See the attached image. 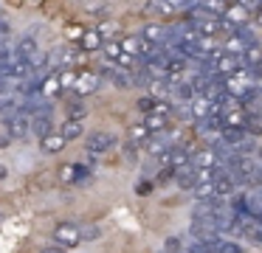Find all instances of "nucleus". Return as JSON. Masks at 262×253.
<instances>
[{
	"label": "nucleus",
	"instance_id": "2f4dec72",
	"mask_svg": "<svg viewBox=\"0 0 262 253\" xmlns=\"http://www.w3.org/2000/svg\"><path fill=\"white\" fill-rule=\"evenodd\" d=\"M85 112H88V110H85V107H82V104H79V101H76V104H74V107H71V116H74V118H71V121H79V118H82V116H85Z\"/></svg>",
	"mask_w": 262,
	"mask_h": 253
},
{
	"label": "nucleus",
	"instance_id": "f704fd0d",
	"mask_svg": "<svg viewBox=\"0 0 262 253\" xmlns=\"http://www.w3.org/2000/svg\"><path fill=\"white\" fill-rule=\"evenodd\" d=\"M9 39V26L6 22H0V42H6Z\"/></svg>",
	"mask_w": 262,
	"mask_h": 253
},
{
	"label": "nucleus",
	"instance_id": "f257e3e1",
	"mask_svg": "<svg viewBox=\"0 0 262 253\" xmlns=\"http://www.w3.org/2000/svg\"><path fill=\"white\" fill-rule=\"evenodd\" d=\"M223 22H226L228 28H245L248 26V20H251V3H234V6H226V11H223V17H220Z\"/></svg>",
	"mask_w": 262,
	"mask_h": 253
},
{
	"label": "nucleus",
	"instance_id": "4c0bfd02",
	"mask_svg": "<svg viewBox=\"0 0 262 253\" xmlns=\"http://www.w3.org/2000/svg\"><path fill=\"white\" fill-rule=\"evenodd\" d=\"M6 174H9V172H6V166H0V180L6 177Z\"/></svg>",
	"mask_w": 262,
	"mask_h": 253
},
{
	"label": "nucleus",
	"instance_id": "4be33fe9",
	"mask_svg": "<svg viewBox=\"0 0 262 253\" xmlns=\"http://www.w3.org/2000/svg\"><path fill=\"white\" fill-rule=\"evenodd\" d=\"M62 135L65 141H76V138H82L85 135V124L82 121H65V127H62Z\"/></svg>",
	"mask_w": 262,
	"mask_h": 253
},
{
	"label": "nucleus",
	"instance_id": "f03ea898",
	"mask_svg": "<svg viewBox=\"0 0 262 253\" xmlns=\"http://www.w3.org/2000/svg\"><path fill=\"white\" fill-rule=\"evenodd\" d=\"M189 157H192V152L189 149H183L181 144L178 146H169V149L161 155V163H164L169 172H178V169H183V166H189Z\"/></svg>",
	"mask_w": 262,
	"mask_h": 253
},
{
	"label": "nucleus",
	"instance_id": "c85d7f7f",
	"mask_svg": "<svg viewBox=\"0 0 262 253\" xmlns=\"http://www.w3.org/2000/svg\"><path fill=\"white\" fill-rule=\"evenodd\" d=\"M175 96H178V99H183V101L194 99V90H192V84H189V82L178 84V87H175Z\"/></svg>",
	"mask_w": 262,
	"mask_h": 253
},
{
	"label": "nucleus",
	"instance_id": "1a4fd4ad",
	"mask_svg": "<svg viewBox=\"0 0 262 253\" xmlns=\"http://www.w3.org/2000/svg\"><path fill=\"white\" fill-rule=\"evenodd\" d=\"M31 132L46 138V135L54 132V124H51V110H40L31 116Z\"/></svg>",
	"mask_w": 262,
	"mask_h": 253
},
{
	"label": "nucleus",
	"instance_id": "a211bd4d",
	"mask_svg": "<svg viewBox=\"0 0 262 253\" xmlns=\"http://www.w3.org/2000/svg\"><path fill=\"white\" fill-rule=\"evenodd\" d=\"M31 56H37V42L31 37H23L17 42V54H14V59H26V62H29Z\"/></svg>",
	"mask_w": 262,
	"mask_h": 253
},
{
	"label": "nucleus",
	"instance_id": "58836bf2",
	"mask_svg": "<svg viewBox=\"0 0 262 253\" xmlns=\"http://www.w3.org/2000/svg\"><path fill=\"white\" fill-rule=\"evenodd\" d=\"M0 110H3V99H0Z\"/></svg>",
	"mask_w": 262,
	"mask_h": 253
},
{
	"label": "nucleus",
	"instance_id": "c756f323",
	"mask_svg": "<svg viewBox=\"0 0 262 253\" xmlns=\"http://www.w3.org/2000/svg\"><path fill=\"white\" fill-rule=\"evenodd\" d=\"M130 138L136 141V144H141V141H149V132H147V127H144V124H138V127H133V129H130Z\"/></svg>",
	"mask_w": 262,
	"mask_h": 253
},
{
	"label": "nucleus",
	"instance_id": "9b49d317",
	"mask_svg": "<svg viewBox=\"0 0 262 253\" xmlns=\"http://www.w3.org/2000/svg\"><path fill=\"white\" fill-rule=\"evenodd\" d=\"M59 177H62V183H79V180L91 177V169L82 166V163H71V166L59 169Z\"/></svg>",
	"mask_w": 262,
	"mask_h": 253
},
{
	"label": "nucleus",
	"instance_id": "dca6fc26",
	"mask_svg": "<svg viewBox=\"0 0 262 253\" xmlns=\"http://www.w3.org/2000/svg\"><path fill=\"white\" fill-rule=\"evenodd\" d=\"M166 28L164 26H158V22H149V26H144V31H141V37L147 39V42H152V45H158V42H166Z\"/></svg>",
	"mask_w": 262,
	"mask_h": 253
},
{
	"label": "nucleus",
	"instance_id": "aec40b11",
	"mask_svg": "<svg viewBox=\"0 0 262 253\" xmlns=\"http://www.w3.org/2000/svg\"><path fill=\"white\" fill-rule=\"evenodd\" d=\"M169 90H172V87H169V82H166V79H155V82L149 84V93H152L149 99H152V101H166Z\"/></svg>",
	"mask_w": 262,
	"mask_h": 253
},
{
	"label": "nucleus",
	"instance_id": "72a5a7b5",
	"mask_svg": "<svg viewBox=\"0 0 262 253\" xmlns=\"http://www.w3.org/2000/svg\"><path fill=\"white\" fill-rule=\"evenodd\" d=\"M93 236H99V228H85L82 231V239H93Z\"/></svg>",
	"mask_w": 262,
	"mask_h": 253
},
{
	"label": "nucleus",
	"instance_id": "c9c22d12",
	"mask_svg": "<svg viewBox=\"0 0 262 253\" xmlns=\"http://www.w3.org/2000/svg\"><path fill=\"white\" fill-rule=\"evenodd\" d=\"M42 253H65V250H62V247H46Z\"/></svg>",
	"mask_w": 262,
	"mask_h": 253
},
{
	"label": "nucleus",
	"instance_id": "4468645a",
	"mask_svg": "<svg viewBox=\"0 0 262 253\" xmlns=\"http://www.w3.org/2000/svg\"><path fill=\"white\" fill-rule=\"evenodd\" d=\"M239 59H243V67H245V71H256V67L262 65V45H259V42L251 45V48L245 51Z\"/></svg>",
	"mask_w": 262,
	"mask_h": 253
},
{
	"label": "nucleus",
	"instance_id": "b1692460",
	"mask_svg": "<svg viewBox=\"0 0 262 253\" xmlns=\"http://www.w3.org/2000/svg\"><path fill=\"white\" fill-rule=\"evenodd\" d=\"M59 90H62V87H59V79H57V76L42 79V90H40V93H42V99H46V96H57Z\"/></svg>",
	"mask_w": 262,
	"mask_h": 253
},
{
	"label": "nucleus",
	"instance_id": "20e7f679",
	"mask_svg": "<svg viewBox=\"0 0 262 253\" xmlns=\"http://www.w3.org/2000/svg\"><path fill=\"white\" fill-rule=\"evenodd\" d=\"M189 166H192L194 172H200V169H220V155H217L211 146H203L200 152H194V155L189 157Z\"/></svg>",
	"mask_w": 262,
	"mask_h": 253
},
{
	"label": "nucleus",
	"instance_id": "cd10ccee",
	"mask_svg": "<svg viewBox=\"0 0 262 253\" xmlns=\"http://www.w3.org/2000/svg\"><path fill=\"white\" fill-rule=\"evenodd\" d=\"M76 76H79V73H74V71H62V73H59V87H74V84H76Z\"/></svg>",
	"mask_w": 262,
	"mask_h": 253
},
{
	"label": "nucleus",
	"instance_id": "6ab92c4d",
	"mask_svg": "<svg viewBox=\"0 0 262 253\" xmlns=\"http://www.w3.org/2000/svg\"><path fill=\"white\" fill-rule=\"evenodd\" d=\"M79 45H82V51H99L104 45V37L99 31H85L79 39Z\"/></svg>",
	"mask_w": 262,
	"mask_h": 253
},
{
	"label": "nucleus",
	"instance_id": "423d86ee",
	"mask_svg": "<svg viewBox=\"0 0 262 253\" xmlns=\"http://www.w3.org/2000/svg\"><path fill=\"white\" fill-rule=\"evenodd\" d=\"M189 112H192V116L198 118V124H200V121H206V118H211V116H220V107H217L214 101L203 99V96H194L192 104H189Z\"/></svg>",
	"mask_w": 262,
	"mask_h": 253
},
{
	"label": "nucleus",
	"instance_id": "473e14b6",
	"mask_svg": "<svg viewBox=\"0 0 262 253\" xmlns=\"http://www.w3.org/2000/svg\"><path fill=\"white\" fill-rule=\"evenodd\" d=\"M152 104H155V101L147 96V99H141V101H138V110H141V112H147V116H149V112H152Z\"/></svg>",
	"mask_w": 262,
	"mask_h": 253
},
{
	"label": "nucleus",
	"instance_id": "393cba45",
	"mask_svg": "<svg viewBox=\"0 0 262 253\" xmlns=\"http://www.w3.org/2000/svg\"><path fill=\"white\" fill-rule=\"evenodd\" d=\"M217 245H220V242H192V245L186 247V253H214Z\"/></svg>",
	"mask_w": 262,
	"mask_h": 253
},
{
	"label": "nucleus",
	"instance_id": "5701e85b",
	"mask_svg": "<svg viewBox=\"0 0 262 253\" xmlns=\"http://www.w3.org/2000/svg\"><path fill=\"white\" fill-rule=\"evenodd\" d=\"M144 127H147L149 135H152V132H166V118H161V116H155V112H149V116L144 118Z\"/></svg>",
	"mask_w": 262,
	"mask_h": 253
},
{
	"label": "nucleus",
	"instance_id": "9d476101",
	"mask_svg": "<svg viewBox=\"0 0 262 253\" xmlns=\"http://www.w3.org/2000/svg\"><path fill=\"white\" fill-rule=\"evenodd\" d=\"M99 82H102V76H99V73H93V71L79 73V76H76V84H74L76 96H91L93 90L99 87Z\"/></svg>",
	"mask_w": 262,
	"mask_h": 253
},
{
	"label": "nucleus",
	"instance_id": "7c9ffc66",
	"mask_svg": "<svg viewBox=\"0 0 262 253\" xmlns=\"http://www.w3.org/2000/svg\"><path fill=\"white\" fill-rule=\"evenodd\" d=\"M214 253H243V247H239L237 242H220Z\"/></svg>",
	"mask_w": 262,
	"mask_h": 253
},
{
	"label": "nucleus",
	"instance_id": "7ed1b4c3",
	"mask_svg": "<svg viewBox=\"0 0 262 253\" xmlns=\"http://www.w3.org/2000/svg\"><path fill=\"white\" fill-rule=\"evenodd\" d=\"M6 127H9V138H26L31 132V116L26 110H17L14 116L6 118Z\"/></svg>",
	"mask_w": 262,
	"mask_h": 253
},
{
	"label": "nucleus",
	"instance_id": "bb28decb",
	"mask_svg": "<svg viewBox=\"0 0 262 253\" xmlns=\"http://www.w3.org/2000/svg\"><path fill=\"white\" fill-rule=\"evenodd\" d=\"M164 253H183V242H181V236H169V239L164 242Z\"/></svg>",
	"mask_w": 262,
	"mask_h": 253
},
{
	"label": "nucleus",
	"instance_id": "f3484780",
	"mask_svg": "<svg viewBox=\"0 0 262 253\" xmlns=\"http://www.w3.org/2000/svg\"><path fill=\"white\" fill-rule=\"evenodd\" d=\"M175 180H178L181 189H194V186H198V172H194L192 166H183L175 172Z\"/></svg>",
	"mask_w": 262,
	"mask_h": 253
},
{
	"label": "nucleus",
	"instance_id": "a878e982",
	"mask_svg": "<svg viewBox=\"0 0 262 253\" xmlns=\"http://www.w3.org/2000/svg\"><path fill=\"white\" fill-rule=\"evenodd\" d=\"M149 11H155V14H172V11H178V6L166 3V0H158V3H149Z\"/></svg>",
	"mask_w": 262,
	"mask_h": 253
},
{
	"label": "nucleus",
	"instance_id": "6e6552de",
	"mask_svg": "<svg viewBox=\"0 0 262 253\" xmlns=\"http://www.w3.org/2000/svg\"><path fill=\"white\" fill-rule=\"evenodd\" d=\"M99 76L110 79L116 87H130V84H133V71H121V67H116V65H104Z\"/></svg>",
	"mask_w": 262,
	"mask_h": 253
},
{
	"label": "nucleus",
	"instance_id": "e433bc0d",
	"mask_svg": "<svg viewBox=\"0 0 262 253\" xmlns=\"http://www.w3.org/2000/svg\"><path fill=\"white\" fill-rule=\"evenodd\" d=\"M9 144V135H0V146H6Z\"/></svg>",
	"mask_w": 262,
	"mask_h": 253
},
{
	"label": "nucleus",
	"instance_id": "39448f33",
	"mask_svg": "<svg viewBox=\"0 0 262 253\" xmlns=\"http://www.w3.org/2000/svg\"><path fill=\"white\" fill-rule=\"evenodd\" d=\"M54 239H57L62 247H76L82 242V231L76 228L74 222H62V225H57V231H54Z\"/></svg>",
	"mask_w": 262,
	"mask_h": 253
},
{
	"label": "nucleus",
	"instance_id": "0eeeda50",
	"mask_svg": "<svg viewBox=\"0 0 262 253\" xmlns=\"http://www.w3.org/2000/svg\"><path fill=\"white\" fill-rule=\"evenodd\" d=\"M116 138L110 132H91L88 135V152L91 155H104L107 149H113Z\"/></svg>",
	"mask_w": 262,
	"mask_h": 253
},
{
	"label": "nucleus",
	"instance_id": "ddd939ff",
	"mask_svg": "<svg viewBox=\"0 0 262 253\" xmlns=\"http://www.w3.org/2000/svg\"><path fill=\"white\" fill-rule=\"evenodd\" d=\"M245 132H248L251 138L262 135V112L256 110V107H245Z\"/></svg>",
	"mask_w": 262,
	"mask_h": 253
},
{
	"label": "nucleus",
	"instance_id": "412c9836",
	"mask_svg": "<svg viewBox=\"0 0 262 253\" xmlns=\"http://www.w3.org/2000/svg\"><path fill=\"white\" fill-rule=\"evenodd\" d=\"M192 191H194V200H198V202H211V200H217L214 183H198Z\"/></svg>",
	"mask_w": 262,
	"mask_h": 253
},
{
	"label": "nucleus",
	"instance_id": "2eb2a0df",
	"mask_svg": "<svg viewBox=\"0 0 262 253\" xmlns=\"http://www.w3.org/2000/svg\"><path fill=\"white\" fill-rule=\"evenodd\" d=\"M40 149L48 152V155H57V152L65 149V138L59 132H51V135H46V138H40Z\"/></svg>",
	"mask_w": 262,
	"mask_h": 253
},
{
	"label": "nucleus",
	"instance_id": "f8f14e48",
	"mask_svg": "<svg viewBox=\"0 0 262 253\" xmlns=\"http://www.w3.org/2000/svg\"><path fill=\"white\" fill-rule=\"evenodd\" d=\"M220 124H223V129H245V110L234 107V110L220 112Z\"/></svg>",
	"mask_w": 262,
	"mask_h": 253
}]
</instances>
